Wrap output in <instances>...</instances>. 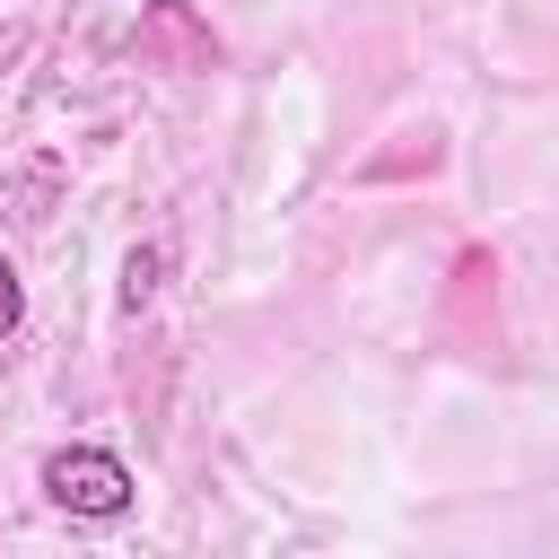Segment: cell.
I'll return each instance as SVG.
<instances>
[{
    "mask_svg": "<svg viewBox=\"0 0 559 559\" xmlns=\"http://www.w3.org/2000/svg\"><path fill=\"white\" fill-rule=\"evenodd\" d=\"M35 489H44V507L70 515V524H122V515L140 507V480H131V463H122L114 445H52L44 472H35Z\"/></svg>",
    "mask_w": 559,
    "mask_h": 559,
    "instance_id": "1",
    "label": "cell"
},
{
    "mask_svg": "<svg viewBox=\"0 0 559 559\" xmlns=\"http://www.w3.org/2000/svg\"><path fill=\"white\" fill-rule=\"evenodd\" d=\"M157 271H166V245H131V262H122V306L131 314L157 297Z\"/></svg>",
    "mask_w": 559,
    "mask_h": 559,
    "instance_id": "2",
    "label": "cell"
},
{
    "mask_svg": "<svg viewBox=\"0 0 559 559\" xmlns=\"http://www.w3.org/2000/svg\"><path fill=\"white\" fill-rule=\"evenodd\" d=\"M17 323H26V280H17V262L0 253V341H9Z\"/></svg>",
    "mask_w": 559,
    "mask_h": 559,
    "instance_id": "3",
    "label": "cell"
}]
</instances>
